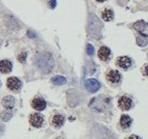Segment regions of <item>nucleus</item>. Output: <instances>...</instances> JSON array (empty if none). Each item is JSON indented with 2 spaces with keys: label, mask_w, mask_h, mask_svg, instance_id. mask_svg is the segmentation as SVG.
I'll use <instances>...</instances> for the list:
<instances>
[{
  "label": "nucleus",
  "mask_w": 148,
  "mask_h": 139,
  "mask_svg": "<svg viewBox=\"0 0 148 139\" xmlns=\"http://www.w3.org/2000/svg\"><path fill=\"white\" fill-rule=\"evenodd\" d=\"M7 87L12 91H17L21 87V82L16 77H10L7 80Z\"/></svg>",
  "instance_id": "5"
},
{
  "label": "nucleus",
  "mask_w": 148,
  "mask_h": 139,
  "mask_svg": "<svg viewBox=\"0 0 148 139\" xmlns=\"http://www.w3.org/2000/svg\"><path fill=\"white\" fill-rule=\"evenodd\" d=\"M95 134L97 139H113L110 131L105 127L97 125L95 127Z\"/></svg>",
  "instance_id": "3"
},
{
  "label": "nucleus",
  "mask_w": 148,
  "mask_h": 139,
  "mask_svg": "<svg viewBox=\"0 0 148 139\" xmlns=\"http://www.w3.org/2000/svg\"><path fill=\"white\" fill-rule=\"evenodd\" d=\"M32 106L33 109H35L36 110L41 111L43 109H45L46 107V102H45V100H43L42 98H35L32 102Z\"/></svg>",
  "instance_id": "10"
},
{
  "label": "nucleus",
  "mask_w": 148,
  "mask_h": 139,
  "mask_svg": "<svg viewBox=\"0 0 148 139\" xmlns=\"http://www.w3.org/2000/svg\"><path fill=\"white\" fill-rule=\"evenodd\" d=\"M12 117V113L10 110H4L0 113V119L4 122L9 121Z\"/></svg>",
  "instance_id": "19"
},
{
  "label": "nucleus",
  "mask_w": 148,
  "mask_h": 139,
  "mask_svg": "<svg viewBox=\"0 0 148 139\" xmlns=\"http://www.w3.org/2000/svg\"><path fill=\"white\" fill-rule=\"evenodd\" d=\"M114 17L113 12L111 9H105L102 12V18L105 21H111Z\"/></svg>",
  "instance_id": "14"
},
{
  "label": "nucleus",
  "mask_w": 148,
  "mask_h": 139,
  "mask_svg": "<svg viewBox=\"0 0 148 139\" xmlns=\"http://www.w3.org/2000/svg\"><path fill=\"white\" fill-rule=\"evenodd\" d=\"M50 6H51V8H54L56 6V0H51L50 2Z\"/></svg>",
  "instance_id": "23"
},
{
  "label": "nucleus",
  "mask_w": 148,
  "mask_h": 139,
  "mask_svg": "<svg viewBox=\"0 0 148 139\" xmlns=\"http://www.w3.org/2000/svg\"><path fill=\"white\" fill-rule=\"evenodd\" d=\"M132 102L127 96H122L119 100V106L122 110H129L132 108Z\"/></svg>",
  "instance_id": "6"
},
{
  "label": "nucleus",
  "mask_w": 148,
  "mask_h": 139,
  "mask_svg": "<svg viewBox=\"0 0 148 139\" xmlns=\"http://www.w3.org/2000/svg\"><path fill=\"white\" fill-rule=\"evenodd\" d=\"M86 89L90 93H95L100 89V83L95 79H89L86 82Z\"/></svg>",
  "instance_id": "4"
},
{
  "label": "nucleus",
  "mask_w": 148,
  "mask_h": 139,
  "mask_svg": "<svg viewBox=\"0 0 148 139\" xmlns=\"http://www.w3.org/2000/svg\"><path fill=\"white\" fill-rule=\"evenodd\" d=\"M110 54H111V51L108 47L106 46H101L98 52V55H99V58L101 59V60H107L110 57Z\"/></svg>",
  "instance_id": "12"
},
{
  "label": "nucleus",
  "mask_w": 148,
  "mask_h": 139,
  "mask_svg": "<svg viewBox=\"0 0 148 139\" xmlns=\"http://www.w3.org/2000/svg\"><path fill=\"white\" fill-rule=\"evenodd\" d=\"M30 122L33 127L39 128L42 126V124L44 122V118L39 114H32L30 116Z\"/></svg>",
  "instance_id": "7"
},
{
  "label": "nucleus",
  "mask_w": 148,
  "mask_h": 139,
  "mask_svg": "<svg viewBox=\"0 0 148 139\" xmlns=\"http://www.w3.org/2000/svg\"><path fill=\"white\" fill-rule=\"evenodd\" d=\"M117 65L123 68V69H127L131 66L132 65V60L129 57L127 56H122V57H119L117 59Z\"/></svg>",
  "instance_id": "8"
},
{
  "label": "nucleus",
  "mask_w": 148,
  "mask_h": 139,
  "mask_svg": "<svg viewBox=\"0 0 148 139\" xmlns=\"http://www.w3.org/2000/svg\"><path fill=\"white\" fill-rule=\"evenodd\" d=\"M100 28H101V24L99 19L94 15L91 14L89 18V33L92 38H99V33H100Z\"/></svg>",
  "instance_id": "2"
},
{
  "label": "nucleus",
  "mask_w": 148,
  "mask_h": 139,
  "mask_svg": "<svg viewBox=\"0 0 148 139\" xmlns=\"http://www.w3.org/2000/svg\"><path fill=\"white\" fill-rule=\"evenodd\" d=\"M12 69V64L11 61L7 60V59H4L0 61V72L4 73V74H7L10 73Z\"/></svg>",
  "instance_id": "11"
},
{
  "label": "nucleus",
  "mask_w": 148,
  "mask_h": 139,
  "mask_svg": "<svg viewBox=\"0 0 148 139\" xmlns=\"http://www.w3.org/2000/svg\"><path fill=\"white\" fill-rule=\"evenodd\" d=\"M96 1H98V2H100V3H102V2H105V1H106V0H96Z\"/></svg>",
  "instance_id": "27"
},
{
  "label": "nucleus",
  "mask_w": 148,
  "mask_h": 139,
  "mask_svg": "<svg viewBox=\"0 0 148 139\" xmlns=\"http://www.w3.org/2000/svg\"><path fill=\"white\" fill-rule=\"evenodd\" d=\"M51 82L55 85H64V84L66 83V79L64 77H63V76L57 75V76H54L51 79Z\"/></svg>",
  "instance_id": "18"
},
{
  "label": "nucleus",
  "mask_w": 148,
  "mask_h": 139,
  "mask_svg": "<svg viewBox=\"0 0 148 139\" xmlns=\"http://www.w3.org/2000/svg\"><path fill=\"white\" fill-rule=\"evenodd\" d=\"M145 75L148 76V65H146L145 67Z\"/></svg>",
  "instance_id": "26"
},
{
  "label": "nucleus",
  "mask_w": 148,
  "mask_h": 139,
  "mask_svg": "<svg viewBox=\"0 0 148 139\" xmlns=\"http://www.w3.org/2000/svg\"><path fill=\"white\" fill-rule=\"evenodd\" d=\"M26 58H27V53H21L18 55V61H19V62H21V63H25V60H26Z\"/></svg>",
  "instance_id": "21"
},
{
  "label": "nucleus",
  "mask_w": 148,
  "mask_h": 139,
  "mask_svg": "<svg viewBox=\"0 0 148 139\" xmlns=\"http://www.w3.org/2000/svg\"><path fill=\"white\" fill-rule=\"evenodd\" d=\"M38 67L44 74H49L52 71L54 67V60L51 54L44 53H41L37 59Z\"/></svg>",
  "instance_id": "1"
},
{
  "label": "nucleus",
  "mask_w": 148,
  "mask_h": 139,
  "mask_svg": "<svg viewBox=\"0 0 148 139\" xmlns=\"http://www.w3.org/2000/svg\"><path fill=\"white\" fill-rule=\"evenodd\" d=\"M5 125H3V124L0 123V134H3V133H4V131H5Z\"/></svg>",
  "instance_id": "24"
},
{
  "label": "nucleus",
  "mask_w": 148,
  "mask_h": 139,
  "mask_svg": "<svg viewBox=\"0 0 148 139\" xmlns=\"http://www.w3.org/2000/svg\"><path fill=\"white\" fill-rule=\"evenodd\" d=\"M106 78L112 83H118V82H119V81L121 79V75H120V74L118 71L111 70V71H109L107 73Z\"/></svg>",
  "instance_id": "9"
},
{
  "label": "nucleus",
  "mask_w": 148,
  "mask_h": 139,
  "mask_svg": "<svg viewBox=\"0 0 148 139\" xmlns=\"http://www.w3.org/2000/svg\"><path fill=\"white\" fill-rule=\"evenodd\" d=\"M64 118L63 115H56L52 117V124L53 126L55 127H60L63 123H64Z\"/></svg>",
  "instance_id": "15"
},
{
  "label": "nucleus",
  "mask_w": 148,
  "mask_h": 139,
  "mask_svg": "<svg viewBox=\"0 0 148 139\" xmlns=\"http://www.w3.org/2000/svg\"><path fill=\"white\" fill-rule=\"evenodd\" d=\"M86 51H87V53L92 56L94 53V47L91 44H88L86 46Z\"/></svg>",
  "instance_id": "22"
},
{
  "label": "nucleus",
  "mask_w": 148,
  "mask_h": 139,
  "mask_svg": "<svg viewBox=\"0 0 148 139\" xmlns=\"http://www.w3.org/2000/svg\"><path fill=\"white\" fill-rule=\"evenodd\" d=\"M128 139H141L139 136H135V135H132V136H131Z\"/></svg>",
  "instance_id": "25"
},
{
  "label": "nucleus",
  "mask_w": 148,
  "mask_h": 139,
  "mask_svg": "<svg viewBox=\"0 0 148 139\" xmlns=\"http://www.w3.org/2000/svg\"><path fill=\"white\" fill-rule=\"evenodd\" d=\"M134 28L138 31V32H140V33H143L145 31L146 27H147V25L143 21V20H140V21H138L134 24Z\"/></svg>",
  "instance_id": "17"
},
{
  "label": "nucleus",
  "mask_w": 148,
  "mask_h": 139,
  "mask_svg": "<svg viewBox=\"0 0 148 139\" xmlns=\"http://www.w3.org/2000/svg\"><path fill=\"white\" fill-rule=\"evenodd\" d=\"M136 41H137V44L139 46H142V47L145 46L148 44V39L145 36H144V35H138L137 37Z\"/></svg>",
  "instance_id": "20"
},
{
  "label": "nucleus",
  "mask_w": 148,
  "mask_h": 139,
  "mask_svg": "<svg viewBox=\"0 0 148 139\" xmlns=\"http://www.w3.org/2000/svg\"><path fill=\"white\" fill-rule=\"evenodd\" d=\"M147 56H148V54H147Z\"/></svg>",
  "instance_id": "29"
},
{
  "label": "nucleus",
  "mask_w": 148,
  "mask_h": 139,
  "mask_svg": "<svg viewBox=\"0 0 148 139\" xmlns=\"http://www.w3.org/2000/svg\"><path fill=\"white\" fill-rule=\"evenodd\" d=\"M2 104L5 109H11L14 107L15 105V98L12 95H7L5 96L2 100Z\"/></svg>",
  "instance_id": "13"
},
{
  "label": "nucleus",
  "mask_w": 148,
  "mask_h": 139,
  "mask_svg": "<svg viewBox=\"0 0 148 139\" xmlns=\"http://www.w3.org/2000/svg\"><path fill=\"white\" fill-rule=\"evenodd\" d=\"M132 123V118L127 115H123L120 118V124L123 128H128L130 127Z\"/></svg>",
  "instance_id": "16"
},
{
  "label": "nucleus",
  "mask_w": 148,
  "mask_h": 139,
  "mask_svg": "<svg viewBox=\"0 0 148 139\" xmlns=\"http://www.w3.org/2000/svg\"><path fill=\"white\" fill-rule=\"evenodd\" d=\"M0 87H1V81H0Z\"/></svg>",
  "instance_id": "28"
}]
</instances>
